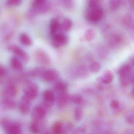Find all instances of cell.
Listing matches in <instances>:
<instances>
[{
	"label": "cell",
	"mask_w": 134,
	"mask_h": 134,
	"mask_svg": "<svg viewBox=\"0 0 134 134\" xmlns=\"http://www.w3.org/2000/svg\"><path fill=\"white\" fill-rule=\"evenodd\" d=\"M23 96L30 101L36 98L39 93V88L34 83H29L24 90Z\"/></svg>",
	"instance_id": "cell-1"
},
{
	"label": "cell",
	"mask_w": 134,
	"mask_h": 134,
	"mask_svg": "<svg viewBox=\"0 0 134 134\" xmlns=\"http://www.w3.org/2000/svg\"><path fill=\"white\" fill-rule=\"evenodd\" d=\"M104 12L100 6L94 8L88 9L87 12V18L91 21H98L102 18Z\"/></svg>",
	"instance_id": "cell-2"
},
{
	"label": "cell",
	"mask_w": 134,
	"mask_h": 134,
	"mask_svg": "<svg viewBox=\"0 0 134 134\" xmlns=\"http://www.w3.org/2000/svg\"><path fill=\"white\" fill-rule=\"evenodd\" d=\"M35 60L39 64L43 65H48L51 63V59L47 52L41 49H37L34 52Z\"/></svg>",
	"instance_id": "cell-3"
},
{
	"label": "cell",
	"mask_w": 134,
	"mask_h": 134,
	"mask_svg": "<svg viewBox=\"0 0 134 134\" xmlns=\"http://www.w3.org/2000/svg\"><path fill=\"white\" fill-rule=\"evenodd\" d=\"M69 37L65 34L62 33H58L52 36V44L55 48L60 47L68 43Z\"/></svg>",
	"instance_id": "cell-4"
},
{
	"label": "cell",
	"mask_w": 134,
	"mask_h": 134,
	"mask_svg": "<svg viewBox=\"0 0 134 134\" xmlns=\"http://www.w3.org/2000/svg\"><path fill=\"white\" fill-rule=\"evenodd\" d=\"M7 49L9 51L16 55L24 62H27L29 60V56L28 54L19 46L15 44H10L8 46Z\"/></svg>",
	"instance_id": "cell-5"
},
{
	"label": "cell",
	"mask_w": 134,
	"mask_h": 134,
	"mask_svg": "<svg viewBox=\"0 0 134 134\" xmlns=\"http://www.w3.org/2000/svg\"><path fill=\"white\" fill-rule=\"evenodd\" d=\"M47 107L43 105L35 107L32 112V117L34 120L41 121L46 116L47 113Z\"/></svg>",
	"instance_id": "cell-6"
},
{
	"label": "cell",
	"mask_w": 134,
	"mask_h": 134,
	"mask_svg": "<svg viewBox=\"0 0 134 134\" xmlns=\"http://www.w3.org/2000/svg\"><path fill=\"white\" fill-rule=\"evenodd\" d=\"M59 74L58 71L52 69L45 70L41 76V78L46 82L52 83L58 80Z\"/></svg>",
	"instance_id": "cell-7"
},
{
	"label": "cell",
	"mask_w": 134,
	"mask_h": 134,
	"mask_svg": "<svg viewBox=\"0 0 134 134\" xmlns=\"http://www.w3.org/2000/svg\"><path fill=\"white\" fill-rule=\"evenodd\" d=\"M43 98L44 105L47 108L51 107L55 100V96L53 91L50 90H46L43 93Z\"/></svg>",
	"instance_id": "cell-8"
},
{
	"label": "cell",
	"mask_w": 134,
	"mask_h": 134,
	"mask_svg": "<svg viewBox=\"0 0 134 134\" xmlns=\"http://www.w3.org/2000/svg\"><path fill=\"white\" fill-rule=\"evenodd\" d=\"M7 134H21V127L19 124L11 121L5 129Z\"/></svg>",
	"instance_id": "cell-9"
},
{
	"label": "cell",
	"mask_w": 134,
	"mask_h": 134,
	"mask_svg": "<svg viewBox=\"0 0 134 134\" xmlns=\"http://www.w3.org/2000/svg\"><path fill=\"white\" fill-rule=\"evenodd\" d=\"M18 92V89L15 85L13 83L8 85L4 88L3 94L5 98H12L15 97Z\"/></svg>",
	"instance_id": "cell-10"
},
{
	"label": "cell",
	"mask_w": 134,
	"mask_h": 134,
	"mask_svg": "<svg viewBox=\"0 0 134 134\" xmlns=\"http://www.w3.org/2000/svg\"><path fill=\"white\" fill-rule=\"evenodd\" d=\"M31 105V101L23 96L19 105L20 112L23 114H27L30 111Z\"/></svg>",
	"instance_id": "cell-11"
},
{
	"label": "cell",
	"mask_w": 134,
	"mask_h": 134,
	"mask_svg": "<svg viewBox=\"0 0 134 134\" xmlns=\"http://www.w3.org/2000/svg\"><path fill=\"white\" fill-rule=\"evenodd\" d=\"M69 100L70 96L66 92L59 94L57 99V105L59 108H63L67 105Z\"/></svg>",
	"instance_id": "cell-12"
},
{
	"label": "cell",
	"mask_w": 134,
	"mask_h": 134,
	"mask_svg": "<svg viewBox=\"0 0 134 134\" xmlns=\"http://www.w3.org/2000/svg\"><path fill=\"white\" fill-rule=\"evenodd\" d=\"M118 74L120 78L131 75L133 74L131 66L129 64L123 65L118 70Z\"/></svg>",
	"instance_id": "cell-13"
},
{
	"label": "cell",
	"mask_w": 134,
	"mask_h": 134,
	"mask_svg": "<svg viewBox=\"0 0 134 134\" xmlns=\"http://www.w3.org/2000/svg\"><path fill=\"white\" fill-rule=\"evenodd\" d=\"M60 24L59 21L56 18H52L50 23V31L52 36L58 33L60 30Z\"/></svg>",
	"instance_id": "cell-14"
},
{
	"label": "cell",
	"mask_w": 134,
	"mask_h": 134,
	"mask_svg": "<svg viewBox=\"0 0 134 134\" xmlns=\"http://www.w3.org/2000/svg\"><path fill=\"white\" fill-rule=\"evenodd\" d=\"M113 79V74L110 70H105L100 78L102 83L105 84H108L111 83Z\"/></svg>",
	"instance_id": "cell-15"
},
{
	"label": "cell",
	"mask_w": 134,
	"mask_h": 134,
	"mask_svg": "<svg viewBox=\"0 0 134 134\" xmlns=\"http://www.w3.org/2000/svg\"><path fill=\"white\" fill-rule=\"evenodd\" d=\"M53 134H65L64 125L61 121H55L52 127Z\"/></svg>",
	"instance_id": "cell-16"
},
{
	"label": "cell",
	"mask_w": 134,
	"mask_h": 134,
	"mask_svg": "<svg viewBox=\"0 0 134 134\" xmlns=\"http://www.w3.org/2000/svg\"><path fill=\"white\" fill-rule=\"evenodd\" d=\"M72 26V20L69 18H65L60 24V30L62 31H69Z\"/></svg>",
	"instance_id": "cell-17"
},
{
	"label": "cell",
	"mask_w": 134,
	"mask_h": 134,
	"mask_svg": "<svg viewBox=\"0 0 134 134\" xmlns=\"http://www.w3.org/2000/svg\"><path fill=\"white\" fill-rule=\"evenodd\" d=\"M19 41L22 44L25 46H30L32 44V41L29 36L25 33H23L19 36Z\"/></svg>",
	"instance_id": "cell-18"
},
{
	"label": "cell",
	"mask_w": 134,
	"mask_h": 134,
	"mask_svg": "<svg viewBox=\"0 0 134 134\" xmlns=\"http://www.w3.org/2000/svg\"><path fill=\"white\" fill-rule=\"evenodd\" d=\"M10 65L12 67L17 70H21L23 69V65L18 58L13 57L10 59Z\"/></svg>",
	"instance_id": "cell-19"
},
{
	"label": "cell",
	"mask_w": 134,
	"mask_h": 134,
	"mask_svg": "<svg viewBox=\"0 0 134 134\" xmlns=\"http://www.w3.org/2000/svg\"><path fill=\"white\" fill-rule=\"evenodd\" d=\"M67 88V85L63 81H59L56 82L54 86L55 91L59 94L66 92Z\"/></svg>",
	"instance_id": "cell-20"
},
{
	"label": "cell",
	"mask_w": 134,
	"mask_h": 134,
	"mask_svg": "<svg viewBox=\"0 0 134 134\" xmlns=\"http://www.w3.org/2000/svg\"><path fill=\"white\" fill-rule=\"evenodd\" d=\"M41 121L34 120L30 125V129L34 134H37L41 131L42 126L40 121Z\"/></svg>",
	"instance_id": "cell-21"
},
{
	"label": "cell",
	"mask_w": 134,
	"mask_h": 134,
	"mask_svg": "<svg viewBox=\"0 0 134 134\" xmlns=\"http://www.w3.org/2000/svg\"><path fill=\"white\" fill-rule=\"evenodd\" d=\"M2 102L3 105L8 109H13L15 106V102L12 99V98H5L3 99Z\"/></svg>",
	"instance_id": "cell-22"
},
{
	"label": "cell",
	"mask_w": 134,
	"mask_h": 134,
	"mask_svg": "<svg viewBox=\"0 0 134 134\" xmlns=\"http://www.w3.org/2000/svg\"><path fill=\"white\" fill-rule=\"evenodd\" d=\"M70 100L74 104L80 105L83 102V98L79 94H74L70 96Z\"/></svg>",
	"instance_id": "cell-23"
},
{
	"label": "cell",
	"mask_w": 134,
	"mask_h": 134,
	"mask_svg": "<svg viewBox=\"0 0 134 134\" xmlns=\"http://www.w3.org/2000/svg\"><path fill=\"white\" fill-rule=\"evenodd\" d=\"M45 69L42 67H36L32 70L30 72L29 75L31 77H40L43 74V73L45 70Z\"/></svg>",
	"instance_id": "cell-24"
},
{
	"label": "cell",
	"mask_w": 134,
	"mask_h": 134,
	"mask_svg": "<svg viewBox=\"0 0 134 134\" xmlns=\"http://www.w3.org/2000/svg\"><path fill=\"white\" fill-rule=\"evenodd\" d=\"M96 36L95 32L92 29H88L85 31L84 38L87 41H90L94 38Z\"/></svg>",
	"instance_id": "cell-25"
},
{
	"label": "cell",
	"mask_w": 134,
	"mask_h": 134,
	"mask_svg": "<svg viewBox=\"0 0 134 134\" xmlns=\"http://www.w3.org/2000/svg\"><path fill=\"white\" fill-rule=\"evenodd\" d=\"M83 111L82 108L77 107L74 110V118L76 121H80L83 118Z\"/></svg>",
	"instance_id": "cell-26"
},
{
	"label": "cell",
	"mask_w": 134,
	"mask_h": 134,
	"mask_svg": "<svg viewBox=\"0 0 134 134\" xmlns=\"http://www.w3.org/2000/svg\"><path fill=\"white\" fill-rule=\"evenodd\" d=\"M102 66L98 62H94L91 63L90 66V70L92 73H97L101 70Z\"/></svg>",
	"instance_id": "cell-27"
},
{
	"label": "cell",
	"mask_w": 134,
	"mask_h": 134,
	"mask_svg": "<svg viewBox=\"0 0 134 134\" xmlns=\"http://www.w3.org/2000/svg\"><path fill=\"white\" fill-rule=\"evenodd\" d=\"M122 1L120 0H113L110 2V7L111 10H116L120 7Z\"/></svg>",
	"instance_id": "cell-28"
},
{
	"label": "cell",
	"mask_w": 134,
	"mask_h": 134,
	"mask_svg": "<svg viewBox=\"0 0 134 134\" xmlns=\"http://www.w3.org/2000/svg\"><path fill=\"white\" fill-rule=\"evenodd\" d=\"M20 0H9L7 1V5L8 6H17L21 3Z\"/></svg>",
	"instance_id": "cell-29"
},
{
	"label": "cell",
	"mask_w": 134,
	"mask_h": 134,
	"mask_svg": "<svg viewBox=\"0 0 134 134\" xmlns=\"http://www.w3.org/2000/svg\"><path fill=\"white\" fill-rule=\"evenodd\" d=\"M100 6L99 2L98 1L95 0H91L89 1L88 3V9L94 8L98 6Z\"/></svg>",
	"instance_id": "cell-30"
},
{
	"label": "cell",
	"mask_w": 134,
	"mask_h": 134,
	"mask_svg": "<svg viewBox=\"0 0 134 134\" xmlns=\"http://www.w3.org/2000/svg\"><path fill=\"white\" fill-rule=\"evenodd\" d=\"M110 106L111 108L114 109H118L120 107V102L116 99H113L110 102Z\"/></svg>",
	"instance_id": "cell-31"
},
{
	"label": "cell",
	"mask_w": 134,
	"mask_h": 134,
	"mask_svg": "<svg viewBox=\"0 0 134 134\" xmlns=\"http://www.w3.org/2000/svg\"><path fill=\"white\" fill-rule=\"evenodd\" d=\"M126 121L129 124L133 125L134 124V116L133 113L128 114L126 117Z\"/></svg>",
	"instance_id": "cell-32"
},
{
	"label": "cell",
	"mask_w": 134,
	"mask_h": 134,
	"mask_svg": "<svg viewBox=\"0 0 134 134\" xmlns=\"http://www.w3.org/2000/svg\"><path fill=\"white\" fill-rule=\"evenodd\" d=\"M6 73H7V70L4 66L1 65H0V77L5 75Z\"/></svg>",
	"instance_id": "cell-33"
},
{
	"label": "cell",
	"mask_w": 134,
	"mask_h": 134,
	"mask_svg": "<svg viewBox=\"0 0 134 134\" xmlns=\"http://www.w3.org/2000/svg\"><path fill=\"white\" fill-rule=\"evenodd\" d=\"M44 134H50V132H45V133H44Z\"/></svg>",
	"instance_id": "cell-34"
},
{
	"label": "cell",
	"mask_w": 134,
	"mask_h": 134,
	"mask_svg": "<svg viewBox=\"0 0 134 134\" xmlns=\"http://www.w3.org/2000/svg\"><path fill=\"white\" fill-rule=\"evenodd\" d=\"M103 134H112V133H110V132H106V133Z\"/></svg>",
	"instance_id": "cell-35"
},
{
	"label": "cell",
	"mask_w": 134,
	"mask_h": 134,
	"mask_svg": "<svg viewBox=\"0 0 134 134\" xmlns=\"http://www.w3.org/2000/svg\"><path fill=\"white\" fill-rule=\"evenodd\" d=\"M127 134H133V133H128Z\"/></svg>",
	"instance_id": "cell-36"
}]
</instances>
